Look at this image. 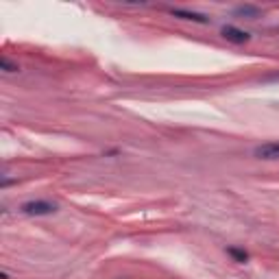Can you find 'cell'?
<instances>
[{"label": "cell", "instance_id": "cell-1", "mask_svg": "<svg viewBox=\"0 0 279 279\" xmlns=\"http://www.w3.org/2000/svg\"><path fill=\"white\" fill-rule=\"evenodd\" d=\"M57 212V205L50 201H28L22 205V214L26 216H48Z\"/></svg>", "mask_w": 279, "mask_h": 279}, {"label": "cell", "instance_id": "cell-2", "mask_svg": "<svg viewBox=\"0 0 279 279\" xmlns=\"http://www.w3.org/2000/svg\"><path fill=\"white\" fill-rule=\"evenodd\" d=\"M220 33H223V38L227 42H231V44H247L249 40H251V35H249L247 31H242V28H238V26H231V24H225L223 28H220Z\"/></svg>", "mask_w": 279, "mask_h": 279}, {"label": "cell", "instance_id": "cell-3", "mask_svg": "<svg viewBox=\"0 0 279 279\" xmlns=\"http://www.w3.org/2000/svg\"><path fill=\"white\" fill-rule=\"evenodd\" d=\"M255 157L260 159H279V142H266L255 149Z\"/></svg>", "mask_w": 279, "mask_h": 279}, {"label": "cell", "instance_id": "cell-4", "mask_svg": "<svg viewBox=\"0 0 279 279\" xmlns=\"http://www.w3.org/2000/svg\"><path fill=\"white\" fill-rule=\"evenodd\" d=\"M175 18H181V20H192V22H199V24H207V18L203 13H196V11H186V9H172L170 11Z\"/></svg>", "mask_w": 279, "mask_h": 279}, {"label": "cell", "instance_id": "cell-5", "mask_svg": "<svg viewBox=\"0 0 279 279\" xmlns=\"http://www.w3.org/2000/svg\"><path fill=\"white\" fill-rule=\"evenodd\" d=\"M227 255H231L236 262H240V264H245L247 260H249V253L245 251V249H236V247H229L227 249Z\"/></svg>", "mask_w": 279, "mask_h": 279}, {"label": "cell", "instance_id": "cell-6", "mask_svg": "<svg viewBox=\"0 0 279 279\" xmlns=\"http://www.w3.org/2000/svg\"><path fill=\"white\" fill-rule=\"evenodd\" d=\"M236 13H238V16L258 18V16H260V9H258V7H249V5H245V7H238V9H236Z\"/></svg>", "mask_w": 279, "mask_h": 279}, {"label": "cell", "instance_id": "cell-7", "mask_svg": "<svg viewBox=\"0 0 279 279\" xmlns=\"http://www.w3.org/2000/svg\"><path fill=\"white\" fill-rule=\"evenodd\" d=\"M0 68H3L5 72H18V70H20L18 63H11L9 59H7V57H3V59H0Z\"/></svg>", "mask_w": 279, "mask_h": 279}]
</instances>
